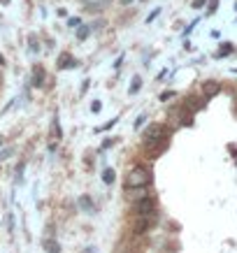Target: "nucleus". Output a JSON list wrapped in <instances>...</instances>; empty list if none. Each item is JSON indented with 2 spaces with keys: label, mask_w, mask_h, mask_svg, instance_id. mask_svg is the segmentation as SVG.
<instances>
[{
  "label": "nucleus",
  "mask_w": 237,
  "mask_h": 253,
  "mask_svg": "<svg viewBox=\"0 0 237 253\" xmlns=\"http://www.w3.org/2000/svg\"><path fill=\"white\" fill-rule=\"evenodd\" d=\"M140 86H142V79L135 77V79H133V86H130V93H138V91H140Z\"/></svg>",
  "instance_id": "9b49d317"
},
{
  "label": "nucleus",
  "mask_w": 237,
  "mask_h": 253,
  "mask_svg": "<svg viewBox=\"0 0 237 253\" xmlns=\"http://www.w3.org/2000/svg\"><path fill=\"white\" fill-rule=\"evenodd\" d=\"M130 2H133V0H121V5H130Z\"/></svg>",
  "instance_id": "a211bd4d"
},
{
  "label": "nucleus",
  "mask_w": 237,
  "mask_h": 253,
  "mask_svg": "<svg viewBox=\"0 0 237 253\" xmlns=\"http://www.w3.org/2000/svg\"><path fill=\"white\" fill-rule=\"evenodd\" d=\"M42 79H45V70L38 68L35 72H33V84H35V86H42V84H45Z\"/></svg>",
  "instance_id": "0eeeda50"
},
{
  "label": "nucleus",
  "mask_w": 237,
  "mask_h": 253,
  "mask_svg": "<svg viewBox=\"0 0 237 253\" xmlns=\"http://www.w3.org/2000/svg\"><path fill=\"white\" fill-rule=\"evenodd\" d=\"M0 144H2V139H0Z\"/></svg>",
  "instance_id": "6ab92c4d"
},
{
  "label": "nucleus",
  "mask_w": 237,
  "mask_h": 253,
  "mask_svg": "<svg viewBox=\"0 0 237 253\" xmlns=\"http://www.w3.org/2000/svg\"><path fill=\"white\" fill-rule=\"evenodd\" d=\"M153 181V174L151 169L144 168V165H138V168H133L126 174V188H140V186H149Z\"/></svg>",
  "instance_id": "f03ea898"
},
{
  "label": "nucleus",
  "mask_w": 237,
  "mask_h": 253,
  "mask_svg": "<svg viewBox=\"0 0 237 253\" xmlns=\"http://www.w3.org/2000/svg\"><path fill=\"white\" fill-rule=\"evenodd\" d=\"M72 65H75V61H72L68 54H63L61 56V68H72Z\"/></svg>",
  "instance_id": "9d476101"
},
{
  "label": "nucleus",
  "mask_w": 237,
  "mask_h": 253,
  "mask_svg": "<svg viewBox=\"0 0 237 253\" xmlns=\"http://www.w3.org/2000/svg\"><path fill=\"white\" fill-rule=\"evenodd\" d=\"M186 107H189V112H198V109L205 107V100H200V98H189Z\"/></svg>",
  "instance_id": "423d86ee"
},
{
  "label": "nucleus",
  "mask_w": 237,
  "mask_h": 253,
  "mask_svg": "<svg viewBox=\"0 0 237 253\" xmlns=\"http://www.w3.org/2000/svg\"><path fill=\"white\" fill-rule=\"evenodd\" d=\"M89 31H91V28H79V33H77V38H79V40H86Z\"/></svg>",
  "instance_id": "ddd939ff"
},
{
  "label": "nucleus",
  "mask_w": 237,
  "mask_h": 253,
  "mask_svg": "<svg viewBox=\"0 0 237 253\" xmlns=\"http://www.w3.org/2000/svg\"><path fill=\"white\" fill-rule=\"evenodd\" d=\"M158 221V207H156V200L146 198L142 202L135 205V216H133V230L135 235H144L149 228H153Z\"/></svg>",
  "instance_id": "f257e3e1"
},
{
  "label": "nucleus",
  "mask_w": 237,
  "mask_h": 253,
  "mask_svg": "<svg viewBox=\"0 0 237 253\" xmlns=\"http://www.w3.org/2000/svg\"><path fill=\"white\" fill-rule=\"evenodd\" d=\"M45 249H47L49 253H58V251H61L58 242H51V239H45Z\"/></svg>",
  "instance_id": "6e6552de"
},
{
  "label": "nucleus",
  "mask_w": 237,
  "mask_h": 253,
  "mask_svg": "<svg viewBox=\"0 0 237 253\" xmlns=\"http://www.w3.org/2000/svg\"><path fill=\"white\" fill-rule=\"evenodd\" d=\"M230 51H233V46L226 44V46H221V51H219V56H226V54H230Z\"/></svg>",
  "instance_id": "4468645a"
},
{
  "label": "nucleus",
  "mask_w": 237,
  "mask_h": 253,
  "mask_svg": "<svg viewBox=\"0 0 237 253\" xmlns=\"http://www.w3.org/2000/svg\"><path fill=\"white\" fill-rule=\"evenodd\" d=\"M68 26H72V28H77V26H79V19H70V21H68Z\"/></svg>",
  "instance_id": "f3484780"
},
{
  "label": "nucleus",
  "mask_w": 237,
  "mask_h": 253,
  "mask_svg": "<svg viewBox=\"0 0 237 253\" xmlns=\"http://www.w3.org/2000/svg\"><path fill=\"white\" fill-rule=\"evenodd\" d=\"M79 205H82V207H84L86 211H93V207H91V200H89V198H82V200H79Z\"/></svg>",
  "instance_id": "f8f14e48"
},
{
  "label": "nucleus",
  "mask_w": 237,
  "mask_h": 253,
  "mask_svg": "<svg viewBox=\"0 0 237 253\" xmlns=\"http://www.w3.org/2000/svg\"><path fill=\"white\" fill-rule=\"evenodd\" d=\"M128 195H126V200L128 202H133V205H138V202H142V200L151 198V193L146 191V186H140V188H128Z\"/></svg>",
  "instance_id": "7ed1b4c3"
},
{
  "label": "nucleus",
  "mask_w": 237,
  "mask_h": 253,
  "mask_svg": "<svg viewBox=\"0 0 237 253\" xmlns=\"http://www.w3.org/2000/svg\"><path fill=\"white\" fill-rule=\"evenodd\" d=\"M170 98H175V93H172V91H168V93H163V95H161V100H163V102H168Z\"/></svg>",
  "instance_id": "2eb2a0df"
},
{
  "label": "nucleus",
  "mask_w": 237,
  "mask_h": 253,
  "mask_svg": "<svg viewBox=\"0 0 237 253\" xmlns=\"http://www.w3.org/2000/svg\"><path fill=\"white\" fill-rule=\"evenodd\" d=\"M219 91H221V84H219V82H205V84H202V93H205V98H214Z\"/></svg>",
  "instance_id": "20e7f679"
},
{
  "label": "nucleus",
  "mask_w": 237,
  "mask_h": 253,
  "mask_svg": "<svg viewBox=\"0 0 237 253\" xmlns=\"http://www.w3.org/2000/svg\"><path fill=\"white\" fill-rule=\"evenodd\" d=\"M102 181H105V184H112V181H114V169H105V172H102Z\"/></svg>",
  "instance_id": "1a4fd4ad"
},
{
  "label": "nucleus",
  "mask_w": 237,
  "mask_h": 253,
  "mask_svg": "<svg viewBox=\"0 0 237 253\" xmlns=\"http://www.w3.org/2000/svg\"><path fill=\"white\" fill-rule=\"evenodd\" d=\"M54 135H56V137H61V128H58V121H54Z\"/></svg>",
  "instance_id": "dca6fc26"
},
{
  "label": "nucleus",
  "mask_w": 237,
  "mask_h": 253,
  "mask_svg": "<svg viewBox=\"0 0 237 253\" xmlns=\"http://www.w3.org/2000/svg\"><path fill=\"white\" fill-rule=\"evenodd\" d=\"M165 132V128H163L161 123H151L149 128L144 130V139H149V137H158V135H163Z\"/></svg>",
  "instance_id": "39448f33"
}]
</instances>
